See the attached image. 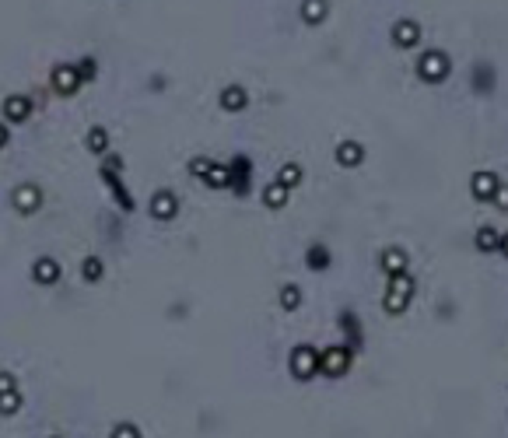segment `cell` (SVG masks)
<instances>
[{
  "label": "cell",
  "mask_w": 508,
  "mask_h": 438,
  "mask_svg": "<svg viewBox=\"0 0 508 438\" xmlns=\"http://www.w3.org/2000/svg\"><path fill=\"white\" fill-rule=\"evenodd\" d=\"M11 204H14V211L18 214H35L39 207H43V190L35 186V182H21V186H14V193H11Z\"/></svg>",
  "instance_id": "obj_5"
},
{
  "label": "cell",
  "mask_w": 508,
  "mask_h": 438,
  "mask_svg": "<svg viewBox=\"0 0 508 438\" xmlns=\"http://www.w3.org/2000/svg\"><path fill=\"white\" fill-rule=\"evenodd\" d=\"M50 438H60V435H50Z\"/></svg>",
  "instance_id": "obj_36"
},
{
  "label": "cell",
  "mask_w": 508,
  "mask_h": 438,
  "mask_svg": "<svg viewBox=\"0 0 508 438\" xmlns=\"http://www.w3.org/2000/svg\"><path fill=\"white\" fill-rule=\"evenodd\" d=\"M228 175H231V186H228V190H235L238 197H245V193H249V182H253V162H249L245 155H235V158L228 162Z\"/></svg>",
  "instance_id": "obj_6"
},
{
  "label": "cell",
  "mask_w": 508,
  "mask_h": 438,
  "mask_svg": "<svg viewBox=\"0 0 508 438\" xmlns=\"http://www.w3.org/2000/svg\"><path fill=\"white\" fill-rule=\"evenodd\" d=\"M148 211H151V218L155 221H172L175 214H179V197H175L172 190H158V193L151 197Z\"/></svg>",
  "instance_id": "obj_9"
},
{
  "label": "cell",
  "mask_w": 508,
  "mask_h": 438,
  "mask_svg": "<svg viewBox=\"0 0 508 438\" xmlns=\"http://www.w3.org/2000/svg\"><path fill=\"white\" fill-rule=\"evenodd\" d=\"M74 67H77V77H81V84H88V81H95V77H99V74H95V70H99L95 56H84V60H77Z\"/></svg>",
  "instance_id": "obj_28"
},
{
  "label": "cell",
  "mask_w": 508,
  "mask_h": 438,
  "mask_svg": "<svg viewBox=\"0 0 508 438\" xmlns=\"http://www.w3.org/2000/svg\"><path fill=\"white\" fill-rule=\"evenodd\" d=\"M102 168H109V172H123V158L119 155H106V165Z\"/></svg>",
  "instance_id": "obj_33"
},
{
  "label": "cell",
  "mask_w": 508,
  "mask_h": 438,
  "mask_svg": "<svg viewBox=\"0 0 508 438\" xmlns=\"http://www.w3.org/2000/svg\"><path fill=\"white\" fill-rule=\"evenodd\" d=\"M4 393H18V379L11 376V372H0V396Z\"/></svg>",
  "instance_id": "obj_30"
},
{
  "label": "cell",
  "mask_w": 508,
  "mask_h": 438,
  "mask_svg": "<svg viewBox=\"0 0 508 438\" xmlns=\"http://www.w3.org/2000/svg\"><path fill=\"white\" fill-rule=\"evenodd\" d=\"M350 361H354V351H350L347 344H333V347L319 351V372H323L326 379H340V376H347Z\"/></svg>",
  "instance_id": "obj_3"
},
{
  "label": "cell",
  "mask_w": 508,
  "mask_h": 438,
  "mask_svg": "<svg viewBox=\"0 0 508 438\" xmlns=\"http://www.w3.org/2000/svg\"><path fill=\"white\" fill-rule=\"evenodd\" d=\"M245 106H249V92L242 84H228L221 92V109L225 112H242Z\"/></svg>",
  "instance_id": "obj_15"
},
{
  "label": "cell",
  "mask_w": 508,
  "mask_h": 438,
  "mask_svg": "<svg viewBox=\"0 0 508 438\" xmlns=\"http://www.w3.org/2000/svg\"><path fill=\"white\" fill-rule=\"evenodd\" d=\"M0 109H4V119H7V123H25V119L32 116V99H28V95H7Z\"/></svg>",
  "instance_id": "obj_11"
},
{
  "label": "cell",
  "mask_w": 508,
  "mask_h": 438,
  "mask_svg": "<svg viewBox=\"0 0 508 438\" xmlns=\"http://www.w3.org/2000/svg\"><path fill=\"white\" fill-rule=\"evenodd\" d=\"M340 323H343V333L350 336V344H347V347L358 354V351H361V333H358V319H354V312H343V316H340Z\"/></svg>",
  "instance_id": "obj_25"
},
{
  "label": "cell",
  "mask_w": 508,
  "mask_h": 438,
  "mask_svg": "<svg viewBox=\"0 0 508 438\" xmlns=\"http://www.w3.org/2000/svg\"><path fill=\"white\" fill-rule=\"evenodd\" d=\"M84 148H88L92 155H106V151H109V130H106V126H92V130L84 133Z\"/></svg>",
  "instance_id": "obj_18"
},
{
  "label": "cell",
  "mask_w": 508,
  "mask_h": 438,
  "mask_svg": "<svg viewBox=\"0 0 508 438\" xmlns=\"http://www.w3.org/2000/svg\"><path fill=\"white\" fill-rule=\"evenodd\" d=\"M498 246H502V231L491 228V224H484V228L477 231V249H480V253H498Z\"/></svg>",
  "instance_id": "obj_21"
},
{
  "label": "cell",
  "mask_w": 508,
  "mask_h": 438,
  "mask_svg": "<svg viewBox=\"0 0 508 438\" xmlns=\"http://www.w3.org/2000/svg\"><path fill=\"white\" fill-rule=\"evenodd\" d=\"M109 438H144V435H140V428L133 421H119V425H113V435Z\"/></svg>",
  "instance_id": "obj_29"
},
{
  "label": "cell",
  "mask_w": 508,
  "mask_h": 438,
  "mask_svg": "<svg viewBox=\"0 0 508 438\" xmlns=\"http://www.w3.org/2000/svg\"><path fill=\"white\" fill-rule=\"evenodd\" d=\"M305 263H309V270H326L330 267V249L323 246V242H316V246H309V253H305Z\"/></svg>",
  "instance_id": "obj_22"
},
{
  "label": "cell",
  "mask_w": 508,
  "mask_h": 438,
  "mask_svg": "<svg viewBox=\"0 0 508 438\" xmlns=\"http://www.w3.org/2000/svg\"><path fill=\"white\" fill-rule=\"evenodd\" d=\"M302 305V288L298 284H284L281 288V309L284 312H294Z\"/></svg>",
  "instance_id": "obj_26"
},
{
  "label": "cell",
  "mask_w": 508,
  "mask_h": 438,
  "mask_svg": "<svg viewBox=\"0 0 508 438\" xmlns=\"http://www.w3.org/2000/svg\"><path fill=\"white\" fill-rule=\"evenodd\" d=\"M21 403H25L21 389H18V393H4V396H0V414H4V417H14V414L21 410Z\"/></svg>",
  "instance_id": "obj_27"
},
{
  "label": "cell",
  "mask_w": 508,
  "mask_h": 438,
  "mask_svg": "<svg viewBox=\"0 0 508 438\" xmlns=\"http://www.w3.org/2000/svg\"><path fill=\"white\" fill-rule=\"evenodd\" d=\"M502 186V179L495 175V172H473V179H470V193L477 197V200H491L495 197V190Z\"/></svg>",
  "instance_id": "obj_12"
},
{
  "label": "cell",
  "mask_w": 508,
  "mask_h": 438,
  "mask_svg": "<svg viewBox=\"0 0 508 438\" xmlns=\"http://www.w3.org/2000/svg\"><path fill=\"white\" fill-rule=\"evenodd\" d=\"M498 253H505V256H508V231L502 235V246H498Z\"/></svg>",
  "instance_id": "obj_35"
},
{
  "label": "cell",
  "mask_w": 508,
  "mask_h": 438,
  "mask_svg": "<svg viewBox=\"0 0 508 438\" xmlns=\"http://www.w3.org/2000/svg\"><path fill=\"white\" fill-rule=\"evenodd\" d=\"M291 376L298 379V383H309L316 372H319V351L312 347V344H298L294 351H291Z\"/></svg>",
  "instance_id": "obj_4"
},
{
  "label": "cell",
  "mask_w": 508,
  "mask_h": 438,
  "mask_svg": "<svg viewBox=\"0 0 508 438\" xmlns=\"http://www.w3.org/2000/svg\"><path fill=\"white\" fill-rule=\"evenodd\" d=\"M414 274L410 270H403V274H393L390 277V288H386V302H382V309L390 312V316H399V312H407L410 309V298H414Z\"/></svg>",
  "instance_id": "obj_1"
},
{
  "label": "cell",
  "mask_w": 508,
  "mask_h": 438,
  "mask_svg": "<svg viewBox=\"0 0 508 438\" xmlns=\"http://www.w3.org/2000/svg\"><path fill=\"white\" fill-rule=\"evenodd\" d=\"M11 141V130H7V123H0V148Z\"/></svg>",
  "instance_id": "obj_34"
},
{
  "label": "cell",
  "mask_w": 508,
  "mask_h": 438,
  "mask_svg": "<svg viewBox=\"0 0 508 438\" xmlns=\"http://www.w3.org/2000/svg\"><path fill=\"white\" fill-rule=\"evenodd\" d=\"M287 193H291V190H284L281 182H270V186L263 190V207H267V211H281L284 204H287Z\"/></svg>",
  "instance_id": "obj_23"
},
{
  "label": "cell",
  "mask_w": 508,
  "mask_h": 438,
  "mask_svg": "<svg viewBox=\"0 0 508 438\" xmlns=\"http://www.w3.org/2000/svg\"><path fill=\"white\" fill-rule=\"evenodd\" d=\"M204 182H207L211 190H225V186H231L228 162H211V165H207V172H204Z\"/></svg>",
  "instance_id": "obj_17"
},
{
  "label": "cell",
  "mask_w": 508,
  "mask_h": 438,
  "mask_svg": "<svg viewBox=\"0 0 508 438\" xmlns=\"http://www.w3.org/2000/svg\"><path fill=\"white\" fill-rule=\"evenodd\" d=\"M491 200H495V207H502V211H508V186H505V182H502V186L495 190V197H491Z\"/></svg>",
  "instance_id": "obj_32"
},
{
  "label": "cell",
  "mask_w": 508,
  "mask_h": 438,
  "mask_svg": "<svg viewBox=\"0 0 508 438\" xmlns=\"http://www.w3.org/2000/svg\"><path fill=\"white\" fill-rule=\"evenodd\" d=\"M207 165H211V158H189V175H200V179H204Z\"/></svg>",
  "instance_id": "obj_31"
},
{
  "label": "cell",
  "mask_w": 508,
  "mask_h": 438,
  "mask_svg": "<svg viewBox=\"0 0 508 438\" xmlns=\"http://www.w3.org/2000/svg\"><path fill=\"white\" fill-rule=\"evenodd\" d=\"M274 182H281L284 190H294V186L302 182V165H298V162H287L281 172H277V179H274Z\"/></svg>",
  "instance_id": "obj_24"
},
{
  "label": "cell",
  "mask_w": 508,
  "mask_h": 438,
  "mask_svg": "<svg viewBox=\"0 0 508 438\" xmlns=\"http://www.w3.org/2000/svg\"><path fill=\"white\" fill-rule=\"evenodd\" d=\"M102 277H106V263H102V256H84V260H81V280L99 284Z\"/></svg>",
  "instance_id": "obj_20"
},
{
  "label": "cell",
  "mask_w": 508,
  "mask_h": 438,
  "mask_svg": "<svg viewBox=\"0 0 508 438\" xmlns=\"http://www.w3.org/2000/svg\"><path fill=\"white\" fill-rule=\"evenodd\" d=\"M102 179H106V186L113 190L116 204H119L123 211H133V197L126 193V186H123V179H119V172H109V168H102Z\"/></svg>",
  "instance_id": "obj_16"
},
{
  "label": "cell",
  "mask_w": 508,
  "mask_h": 438,
  "mask_svg": "<svg viewBox=\"0 0 508 438\" xmlns=\"http://www.w3.org/2000/svg\"><path fill=\"white\" fill-rule=\"evenodd\" d=\"M333 158H337V165H343V168H358V165L365 162V148H361L358 141H340Z\"/></svg>",
  "instance_id": "obj_13"
},
{
  "label": "cell",
  "mask_w": 508,
  "mask_h": 438,
  "mask_svg": "<svg viewBox=\"0 0 508 438\" xmlns=\"http://www.w3.org/2000/svg\"><path fill=\"white\" fill-rule=\"evenodd\" d=\"M50 84L57 95H74L81 88V77H77V67L74 63H57L53 74H50Z\"/></svg>",
  "instance_id": "obj_7"
},
{
  "label": "cell",
  "mask_w": 508,
  "mask_h": 438,
  "mask_svg": "<svg viewBox=\"0 0 508 438\" xmlns=\"http://www.w3.org/2000/svg\"><path fill=\"white\" fill-rule=\"evenodd\" d=\"M60 277H63V267H60L57 256H39L32 263V280L35 284H57Z\"/></svg>",
  "instance_id": "obj_10"
},
{
  "label": "cell",
  "mask_w": 508,
  "mask_h": 438,
  "mask_svg": "<svg viewBox=\"0 0 508 438\" xmlns=\"http://www.w3.org/2000/svg\"><path fill=\"white\" fill-rule=\"evenodd\" d=\"M421 43V25L414 18H399L393 21V46L396 50H414Z\"/></svg>",
  "instance_id": "obj_8"
},
{
  "label": "cell",
  "mask_w": 508,
  "mask_h": 438,
  "mask_svg": "<svg viewBox=\"0 0 508 438\" xmlns=\"http://www.w3.org/2000/svg\"><path fill=\"white\" fill-rule=\"evenodd\" d=\"M379 267H382V274L386 277L403 274V270H407V253H403L399 246H386L382 256H379Z\"/></svg>",
  "instance_id": "obj_14"
},
{
  "label": "cell",
  "mask_w": 508,
  "mask_h": 438,
  "mask_svg": "<svg viewBox=\"0 0 508 438\" xmlns=\"http://www.w3.org/2000/svg\"><path fill=\"white\" fill-rule=\"evenodd\" d=\"M449 70H452V60L446 50H424V53L417 56V74L428 84H442L449 77Z\"/></svg>",
  "instance_id": "obj_2"
},
{
  "label": "cell",
  "mask_w": 508,
  "mask_h": 438,
  "mask_svg": "<svg viewBox=\"0 0 508 438\" xmlns=\"http://www.w3.org/2000/svg\"><path fill=\"white\" fill-rule=\"evenodd\" d=\"M326 11H330L326 0H302V21L305 25H319L326 18Z\"/></svg>",
  "instance_id": "obj_19"
}]
</instances>
